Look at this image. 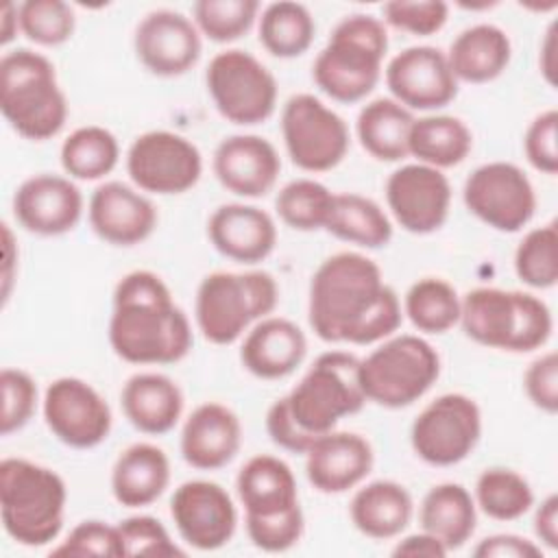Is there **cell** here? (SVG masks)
<instances>
[{
  "mask_svg": "<svg viewBox=\"0 0 558 558\" xmlns=\"http://www.w3.org/2000/svg\"><path fill=\"white\" fill-rule=\"evenodd\" d=\"M307 318L323 342L364 347L397 333L403 307L375 259L340 251L323 259L310 279Z\"/></svg>",
  "mask_w": 558,
  "mask_h": 558,
  "instance_id": "1",
  "label": "cell"
},
{
  "mask_svg": "<svg viewBox=\"0 0 558 558\" xmlns=\"http://www.w3.org/2000/svg\"><path fill=\"white\" fill-rule=\"evenodd\" d=\"M107 338L120 360L140 366L181 362L194 344L192 323L168 283L144 268L118 279Z\"/></svg>",
  "mask_w": 558,
  "mask_h": 558,
  "instance_id": "2",
  "label": "cell"
},
{
  "mask_svg": "<svg viewBox=\"0 0 558 558\" xmlns=\"http://www.w3.org/2000/svg\"><path fill=\"white\" fill-rule=\"evenodd\" d=\"M360 357L349 351H325L294 388L277 399L266 412L270 440L290 451L303 453L327 432H333L344 416L366 405L360 386Z\"/></svg>",
  "mask_w": 558,
  "mask_h": 558,
  "instance_id": "3",
  "label": "cell"
},
{
  "mask_svg": "<svg viewBox=\"0 0 558 558\" xmlns=\"http://www.w3.org/2000/svg\"><path fill=\"white\" fill-rule=\"evenodd\" d=\"M388 26L368 13L344 15L316 54L312 78L331 100L353 105L364 100L384 74Z\"/></svg>",
  "mask_w": 558,
  "mask_h": 558,
  "instance_id": "4",
  "label": "cell"
},
{
  "mask_svg": "<svg viewBox=\"0 0 558 558\" xmlns=\"http://www.w3.org/2000/svg\"><path fill=\"white\" fill-rule=\"evenodd\" d=\"M0 111L9 126L31 142H46L63 131L68 98L46 54L33 48H13L2 54Z\"/></svg>",
  "mask_w": 558,
  "mask_h": 558,
  "instance_id": "5",
  "label": "cell"
},
{
  "mask_svg": "<svg viewBox=\"0 0 558 558\" xmlns=\"http://www.w3.org/2000/svg\"><path fill=\"white\" fill-rule=\"evenodd\" d=\"M68 486L63 477L26 458L0 462V519L9 538L22 547H44L65 523Z\"/></svg>",
  "mask_w": 558,
  "mask_h": 558,
  "instance_id": "6",
  "label": "cell"
},
{
  "mask_svg": "<svg viewBox=\"0 0 558 558\" xmlns=\"http://www.w3.org/2000/svg\"><path fill=\"white\" fill-rule=\"evenodd\" d=\"M458 325L473 342L508 353H532L554 331L551 310L541 296L488 286L462 296Z\"/></svg>",
  "mask_w": 558,
  "mask_h": 558,
  "instance_id": "7",
  "label": "cell"
},
{
  "mask_svg": "<svg viewBox=\"0 0 558 558\" xmlns=\"http://www.w3.org/2000/svg\"><path fill=\"white\" fill-rule=\"evenodd\" d=\"M279 303L277 279L266 270H214L194 296L196 329L211 344L227 347L270 316Z\"/></svg>",
  "mask_w": 558,
  "mask_h": 558,
  "instance_id": "8",
  "label": "cell"
},
{
  "mask_svg": "<svg viewBox=\"0 0 558 558\" xmlns=\"http://www.w3.org/2000/svg\"><path fill=\"white\" fill-rule=\"evenodd\" d=\"M440 355L418 333H392L360 357V386L366 403L388 410L418 401L440 377Z\"/></svg>",
  "mask_w": 558,
  "mask_h": 558,
  "instance_id": "9",
  "label": "cell"
},
{
  "mask_svg": "<svg viewBox=\"0 0 558 558\" xmlns=\"http://www.w3.org/2000/svg\"><path fill=\"white\" fill-rule=\"evenodd\" d=\"M205 85L216 111L231 124L255 126L277 109V78L248 50L227 48L214 54Z\"/></svg>",
  "mask_w": 558,
  "mask_h": 558,
  "instance_id": "10",
  "label": "cell"
},
{
  "mask_svg": "<svg viewBox=\"0 0 558 558\" xmlns=\"http://www.w3.org/2000/svg\"><path fill=\"white\" fill-rule=\"evenodd\" d=\"M281 137L290 161L305 172L333 170L349 153L351 133L340 113L314 94H294L281 109Z\"/></svg>",
  "mask_w": 558,
  "mask_h": 558,
  "instance_id": "11",
  "label": "cell"
},
{
  "mask_svg": "<svg viewBox=\"0 0 558 558\" xmlns=\"http://www.w3.org/2000/svg\"><path fill=\"white\" fill-rule=\"evenodd\" d=\"M482 438V410L462 392H445L429 401L410 427L414 453L432 466L466 460Z\"/></svg>",
  "mask_w": 558,
  "mask_h": 558,
  "instance_id": "12",
  "label": "cell"
},
{
  "mask_svg": "<svg viewBox=\"0 0 558 558\" xmlns=\"http://www.w3.org/2000/svg\"><path fill=\"white\" fill-rule=\"evenodd\" d=\"M126 174L144 194H183L201 181L203 155L190 137L153 129L131 142L126 150Z\"/></svg>",
  "mask_w": 558,
  "mask_h": 558,
  "instance_id": "13",
  "label": "cell"
},
{
  "mask_svg": "<svg viewBox=\"0 0 558 558\" xmlns=\"http://www.w3.org/2000/svg\"><path fill=\"white\" fill-rule=\"evenodd\" d=\"M462 201L486 227L501 233H517L536 214V192L530 177L510 161L477 166L464 181Z\"/></svg>",
  "mask_w": 558,
  "mask_h": 558,
  "instance_id": "14",
  "label": "cell"
},
{
  "mask_svg": "<svg viewBox=\"0 0 558 558\" xmlns=\"http://www.w3.org/2000/svg\"><path fill=\"white\" fill-rule=\"evenodd\" d=\"M44 423L50 434L72 449H94L113 429L107 399L81 377H57L44 390Z\"/></svg>",
  "mask_w": 558,
  "mask_h": 558,
  "instance_id": "15",
  "label": "cell"
},
{
  "mask_svg": "<svg viewBox=\"0 0 558 558\" xmlns=\"http://www.w3.org/2000/svg\"><path fill=\"white\" fill-rule=\"evenodd\" d=\"M170 517L181 541L198 551H216L238 530V508L225 486L211 480H187L170 499Z\"/></svg>",
  "mask_w": 558,
  "mask_h": 558,
  "instance_id": "16",
  "label": "cell"
},
{
  "mask_svg": "<svg viewBox=\"0 0 558 558\" xmlns=\"http://www.w3.org/2000/svg\"><path fill=\"white\" fill-rule=\"evenodd\" d=\"M384 194L395 222L414 235L438 231L449 218L453 196L442 170L416 161L392 170Z\"/></svg>",
  "mask_w": 558,
  "mask_h": 558,
  "instance_id": "17",
  "label": "cell"
},
{
  "mask_svg": "<svg viewBox=\"0 0 558 558\" xmlns=\"http://www.w3.org/2000/svg\"><path fill=\"white\" fill-rule=\"evenodd\" d=\"M384 81L390 98L412 113L442 109L456 100L460 89L447 54L436 46L403 48L386 63Z\"/></svg>",
  "mask_w": 558,
  "mask_h": 558,
  "instance_id": "18",
  "label": "cell"
},
{
  "mask_svg": "<svg viewBox=\"0 0 558 558\" xmlns=\"http://www.w3.org/2000/svg\"><path fill=\"white\" fill-rule=\"evenodd\" d=\"M133 50L155 76L174 78L190 72L203 54V35L192 17L174 9L148 11L135 26Z\"/></svg>",
  "mask_w": 558,
  "mask_h": 558,
  "instance_id": "19",
  "label": "cell"
},
{
  "mask_svg": "<svg viewBox=\"0 0 558 558\" xmlns=\"http://www.w3.org/2000/svg\"><path fill=\"white\" fill-rule=\"evenodd\" d=\"M11 209L24 231L57 238L76 229L85 211V198L68 174L39 172L15 187Z\"/></svg>",
  "mask_w": 558,
  "mask_h": 558,
  "instance_id": "20",
  "label": "cell"
},
{
  "mask_svg": "<svg viewBox=\"0 0 558 558\" xmlns=\"http://www.w3.org/2000/svg\"><path fill=\"white\" fill-rule=\"evenodd\" d=\"M92 231L111 246H135L153 235L159 222L157 207L135 185L100 183L87 203Z\"/></svg>",
  "mask_w": 558,
  "mask_h": 558,
  "instance_id": "21",
  "label": "cell"
},
{
  "mask_svg": "<svg viewBox=\"0 0 558 558\" xmlns=\"http://www.w3.org/2000/svg\"><path fill=\"white\" fill-rule=\"evenodd\" d=\"M211 170L227 192L240 198H262L277 185L281 157L266 137L235 133L216 146Z\"/></svg>",
  "mask_w": 558,
  "mask_h": 558,
  "instance_id": "22",
  "label": "cell"
},
{
  "mask_svg": "<svg viewBox=\"0 0 558 558\" xmlns=\"http://www.w3.org/2000/svg\"><path fill=\"white\" fill-rule=\"evenodd\" d=\"M373 464L371 442L355 432H327L305 451L307 482L323 495H340L360 486Z\"/></svg>",
  "mask_w": 558,
  "mask_h": 558,
  "instance_id": "23",
  "label": "cell"
},
{
  "mask_svg": "<svg viewBox=\"0 0 558 558\" xmlns=\"http://www.w3.org/2000/svg\"><path fill=\"white\" fill-rule=\"evenodd\" d=\"M207 238L222 257L253 266L275 251L277 222L257 205L225 203L211 211L207 220Z\"/></svg>",
  "mask_w": 558,
  "mask_h": 558,
  "instance_id": "24",
  "label": "cell"
},
{
  "mask_svg": "<svg viewBox=\"0 0 558 558\" xmlns=\"http://www.w3.org/2000/svg\"><path fill=\"white\" fill-rule=\"evenodd\" d=\"M242 447L240 416L225 403L205 401L196 405L181 427V458L198 471L227 466Z\"/></svg>",
  "mask_w": 558,
  "mask_h": 558,
  "instance_id": "25",
  "label": "cell"
},
{
  "mask_svg": "<svg viewBox=\"0 0 558 558\" xmlns=\"http://www.w3.org/2000/svg\"><path fill=\"white\" fill-rule=\"evenodd\" d=\"M307 355V336L290 318L266 316L242 338L240 362L257 379H283L292 375Z\"/></svg>",
  "mask_w": 558,
  "mask_h": 558,
  "instance_id": "26",
  "label": "cell"
},
{
  "mask_svg": "<svg viewBox=\"0 0 558 558\" xmlns=\"http://www.w3.org/2000/svg\"><path fill=\"white\" fill-rule=\"evenodd\" d=\"M120 405L126 421L142 434L163 436L183 416L185 397L181 386L155 371L131 375L120 390Z\"/></svg>",
  "mask_w": 558,
  "mask_h": 558,
  "instance_id": "27",
  "label": "cell"
},
{
  "mask_svg": "<svg viewBox=\"0 0 558 558\" xmlns=\"http://www.w3.org/2000/svg\"><path fill=\"white\" fill-rule=\"evenodd\" d=\"M170 475V460L161 447L133 442L111 466V495L124 508H146L166 493Z\"/></svg>",
  "mask_w": 558,
  "mask_h": 558,
  "instance_id": "28",
  "label": "cell"
},
{
  "mask_svg": "<svg viewBox=\"0 0 558 558\" xmlns=\"http://www.w3.org/2000/svg\"><path fill=\"white\" fill-rule=\"evenodd\" d=\"M235 495L244 517L279 514L299 504V486L290 464L277 456L248 458L235 477Z\"/></svg>",
  "mask_w": 558,
  "mask_h": 558,
  "instance_id": "29",
  "label": "cell"
},
{
  "mask_svg": "<svg viewBox=\"0 0 558 558\" xmlns=\"http://www.w3.org/2000/svg\"><path fill=\"white\" fill-rule=\"evenodd\" d=\"M414 517L410 490L395 480H375L360 486L349 504L353 527L373 541H390L405 532Z\"/></svg>",
  "mask_w": 558,
  "mask_h": 558,
  "instance_id": "30",
  "label": "cell"
},
{
  "mask_svg": "<svg viewBox=\"0 0 558 558\" xmlns=\"http://www.w3.org/2000/svg\"><path fill=\"white\" fill-rule=\"evenodd\" d=\"M445 54L458 83L482 85L506 72L512 59V44L501 26L480 22L460 31Z\"/></svg>",
  "mask_w": 558,
  "mask_h": 558,
  "instance_id": "31",
  "label": "cell"
},
{
  "mask_svg": "<svg viewBox=\"0 0 558 558\" xmlns=\"http://www.w3.org/2000/svg\"><path fill=\"white\" fill-rule=\"evenodd\" d=\"M421 530L436 536L449 551L471 541L477 527V506L473 493L458 482L432 486L418 506Z\"/></svg>",
  "mask_w": 558,
  "mask_h": 558,
  "instance_id": "32",
  "label": "cell"
},
{
  "mask_svg": "<svg viewBox=\"0 0 558 558\" xmlns=\"http://www.w3.org/2000/svg\"><path fill=\"white\" fill-rule=\"evenodd\" d=\"M414 113L390 96L368 100L355 120L360 146L377 161L397 163L408 157Z\"/></svg>",
  "mask_w": 558,
  "mask_h": 558,
  "instance_id": "33",
  "label": "cell"
},
{
  "mask_svg": "<svg viewBox=\"0 0 558 558\" xmlns=\"http://www.w3.org/2000/svg\"><path fill=\"white\" fill-rule=\"evenodd\" d=\"M473 150V133L464 120L447 113L414 118L408 140V157L438 170L460 166Z\"/></svg>",
  "mask_w": 558,
  "mask_h": 558,
  "instance_id": "34",
  "label": "cell"
},
{
  "mask_svg": "<svg viewBox=\"0 0 558 558\" xmlns=\"http://www.w3.org/2000/svg\"><path fill=\"white\" fill-rule=\"evenodd\" d=\"M325 231L342 242L375 251L390 244L395 227L377 201L355 192H333Z\"/></svg>",
  "mask_w": 558,
  "mask_h": 558,
  "instance_id": "35",
  "label": "cell"
},
{
  "mask_svg": "<svg viewBox=\"0 0 558 558\" xmlns=\"http://www.w3.org/2000/svg\"><path fill=\"white\" fill-rule=\"evenodd\" d=\"M316 35L312 11L292 0L270 2L259 11L257 37L264 50L277 59H294L310 50Z\"/></svg>",
  "mask_w": 558,
  "mask_h": 558,
  "instance_id": "36",
  "label": "cell"
},
{
  "mask_svg": "<svg viewBox=\"0 0 558 558\" xmlns=\"http://www.w3.org/2000/svg\"><path fill=\"white\" fill-rule=\"evenodd\" d=\"M63 172L74 181H98L111 174L120 161L118 137L98 124L74 129L59 148Z\"/></svg>",
  "mask_w": 558,
  "mask_h": 558,
  "instance_id": "37",
  "label": "cell"
},
{
  "mask_svg": "<svg viewBox=\"0 0 558 558\" xmlns=\"http://www.w3.org/2000/svg\"><path fill=\"white\" fill-rule=\"evenodd\" d=\"M401 307L418 333L440 336L460 323L462 296L447 279L423 277L408 288Z\"/></svg>",
  "mask_w": 558,
  "mask_h": 558,
  "instance_id": "38",
  "label": "cell"
},
{
  "mask_svg": "<svg viewBox=\"0 0 558 558\" xmlns=\"http://www.w3.org/2000/svg\"><path fill=\"white\" fill-rule=\"evenodd\" d=\"M473 499L488 519L517 521L532 510L534 490L519 471L490 466L477 475Z\"/></svg>",
  "mask_w": 558,
  "mask_h": 558,
  "instance_id": "39",
  "label": "cell"
},
{
  "mask_svg": "<svg viewBox=\"0 0 558 558\" xmlns=\"http://www.w3.org/2000/svg\"><path fill=\"white\" fill-rule=\"evenodd\" d=\"M333 192L310 177L288 181L275 198V211L279 220L294 231H320L327 225Z\"/></svg>",
  "mask_w": 558,
  "mask_h": 558,
  "instance_id": "40",
  "label": "cell"
},
{
  "mask_svg": "<svg viewBox=\"0 0 558 558\" xmlns=\"http://www.w3.org/2000/svg\"><path fill=\"white\" fill-rule=\"evenodd\" d=\"M514 272L534 290H549L558 283V229L554 220L521 238L514 251Z\"/></svg>",
  "mask_w": 558,
  "mask_h": 558,
  "instance_id": "41",
  "label": "cell"
},
{
  "mask_svg": "<svg viewBox=\"0 0 558 558\" xmlns=\"http://www.w3.org/2000/svg\"><path fill=\"white\" fill-rule=\"evenodd\" d=\"M259 11L262 4L257 0H196L192 4V22L209 41L231 44L255 26Z\"/></svg>",
  "mask_w": 558,
  "mask_h": 558,
  "instance_id": "42",
  "label": "cell"
},
{
  "mask_svg": "<svg viewBox=\"0 0 558 558\" xmlns=\"http://www.w3.org/2000/svg\"><path fill=\"white\" fill-rule=\"evenodd\" d=\"M76 13L63 0H26L20 2V35L35 46L54 48L72 39Z\"/></svg>",
  "mask_w": 558,
  "mask_h": 558,
  "instance_id": "43",
  "label": "cell"
},
{
  "mask_svg": "<svg viewBox=\"0 0 558 558\" xmlns=\"http://www.w3.org/2000/svg\"><path fill=\"white\" fill-rule=\"evenodd\" d=\"M2 390V414H0V434L11 436L31 423L37 412L39 390L37 381L24 368L4 366L0 373Z\"/></svg>",
  "mask_w": 558,
  "mask_h": 558,
  "instance_id": "44",
  "label": "cell"
},
{
  "mask_svg": "<svg viewBox=\"0 0 558 558\" xmlns=\"http://www.w3.org/2000/svg\"><path fill=\"white\" fill-rule=\"evenodd\" d=\"M244 527L248 541L268 554H281L299 545L305 532V514L301 504L294 508L268 514V517H244Z\"/></svg>",
  "mask_w": 558,
  "mask_h": 558,
  "instance_id": "45",
  "label": "cell"
},
{
  "mask_svg": "<svg viewBox=\"0 0 558 558\" xmlns=\"http://www.w3.org/2000/svg\"><path fill=\"white\" fill-rule=\"evenodd\" d=\"M449 4L442 0H390L381 7V22L395 31L429 37L442 31Z\"/></svg>",
  "mask_w": 558,
  "mask_h": 558,
  "instance_id": "46",
  "label": "cell"
},
{
  "mask_svg": "<svg viewBox=\"0 0 558 558\" xmlns=\"http://www.w3.org/2000/svg\"><path fill=\"white\" fill-rule=\"evenodd\" d=\"M50 556H98V558H120L124 556L118 523L109 525L100 519H85L76 523L63 541H59Z\"/></svg>",
  "mask_w": 558,
  "mask_h": 558,
  "instance_id": "47",
  "label": "cell"
},
{
  "mask_svg": "<svg viewBox=\"0 0 558 558\" xmlns=\"http://www.w3.org/2000/svg\"><path fill=\"white\" fill-rule=\"evenodd\" d=\"M124 556H183L185 549L174 543L166 525L150 514H133L118 523Z\"/></svg>",
  "mask_w": 558,
  "mask_h": 558,
  "instance_id": "48",
  "label": "cell"
},
{
  "mask_svg": "<svg viewBox=\"0 0 558 558\" xmlns=\"http://www.w3.org/2000/svg\"><path fill=\"white\" fill-rule=\"evenodd\" d=\"M523 153L527 163L534 170L551 177L558 172V111L556 109L541 111L527 124L523 135Z\"/></svg>",
  "mask_w": 558,
  "mask_h": 558,
  "instance_id": "49",
  "label": "cell"
},
{
  "mask_svg": "<svg viewBox=\"0 0 558 558\" xmlns=\"http://www.w3.org/2000/svg\"><path fill=\"white\" fill-rule=\"evenodd\" d=\"M523 390L534 408L554 416L558 412V355L556 351L534 357L523 373Z\"/></svg>",
  "mask_w": 558,
  "mask_h": 558,
  "instance_id": "50",
  "label": "cell"
},
{
  "mask_svg": "<svg viewBox=\"0 0 558 558\" xmlns=\"http://www.w3.org/2000/svg\"><path fill=\"white\" fill-rule=\"evenodd\" d=\"M477 558H538L543 547L536 541H530L519 534H490L477 541L473 547Z\"/></svg>",
  "mask_w": 558,
  "mask_h": 558,
  "instance_id": "51",
  "label": "cell"
},
{
  "mask_svg": "<svg viewBox=\"0 0 558 558\" xmlns=\"http://www.w3.org/2000/svg\"><path fill=\"white\" fill-rule=\"evenodd\" d=\"M534 534L541 547L558 549V495H547L534 512Z\"/></svg>",
  "mask_w": 558,
  "mask_h": 558,
  "instance_id": "52",
  "label": "cell"
},
{
  "mask_svg": "<svg viewBox=\"0 0 558 558\" xmlns=\"http://www.w3.org/2000/svg\"><path fill=\"white\" fill-rule=\"evenodd\" d=\"M449 549L429 532L421 530L416 534H408L399 538L392 547V556H418V558H445Z\"/></svg>",
  "mask_w": 558,
  "mask_h": 558,
  "instance_id": "53",
  "label": "cell"
},
{
  "mask_svg": "<svg viewBox=\"0 0 558 558\" xmlns=\"http://www.w3.org/2000/svg\"><path fill=\"white\" fill-rule=\"evenodd\" d=\"M2 240H4V268H2V303L7 305L11 299V290L17 272L13 270L17 264V244L9 222H2Z\"/></svg>",
  "mask_w": 558,
  "mask_h": 558,
  "instance_id": "54",
  "label": "cell"
},
{
  "mask_svg": "<svg viewBox=\"0 0 558 558\" xmlns=\"http://www.w3.org/2000/svg\"><path fill=\"white\" fill-rule=\"evenodd\" d=\"M538 68L547 85H556V24L551 22L538 48Z\"/></svg>",
  "mask_w": 558,
  "mask_h": 558,
  "instance_id": "55",
  "label": "cell"
},
{
  "mask_svg": "<svg viewBox=\"0 0 558 558\" xmlns=\"http://www.w3.org/2000/svg\"><path fill=\"white\" fill-rule=\"evenodd\" d=\"M20 33V4L7 2L0 9V44L7 48Z\"/></svg>",
  "mask_w": 558,
  "mask_h": 558,
  "instance_id": "56",
  "label": "cell"
}]
</instances>
